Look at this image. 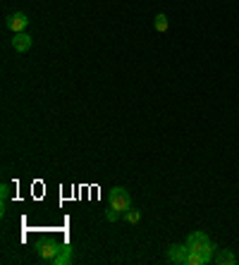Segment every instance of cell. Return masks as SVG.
<instances>
[{
	"mask_svg": "<svg viewBox=\"0 0 239 265\" xmlns=\"http://www.w3.org/2000/svg\"><path fill=\"white\" fill-rule=\"evenodd\" d=\"M129 208H132V196H129V191L125 187H112L110 194H108V211H105V220L115 222V220H117L120 215H125Z\"/></svg>",
	"mask_w": 239,
	"mask_h": 265,
	"instance_id": "obj_1",
	"label": "cell"
},
{
	"mask_svg": "<svg viewBox=\"0 0 239 265\" xmlns=\"http://www.w3.org/2000/svg\"><path fill=\"white\" fill-rule=\"evenodd\" d=\"M187 246H189V251H194V253L206 256L208 260H213V256H215V244L211 242L203 232H191L189 239H187Z\"/></svg>",
	"mask_w": 239,
	"mask_h": 265,
	"instance_id": "obj_2",
	"label": "cell"
},
{
	"mask_svg": "<svg viewBox=\"0 0 239 265\" xmlns=\"http://www.w3.org/2000/svg\"><path fill=\"white\" fill-rule=\"evenodd\" d=\"M26 24H29V19H26L24 12H12V15H8V19H5V26H8L12 34H22L24 29H26Z\"/></svg>",
	"mask_w": 239,
	"mask_h": 265,
	"instance_id": "obj_3",
	"label": "cell"
},
{
	"mask_svg": "<svg viewBox=\"0 0 239 265\" xmlns=\"http://www.w3.org/2000/svg\"><path fill=\"white\" fill-rule=\"evenodd\" d=\"M187 253H189V246H180V244H175V246L167 249V260L175 263V265H184L187 263Z\"/></svg>",
	"mask_w": 239,
	"mask_h": 265,
	"instance_id": "obj_4",
	"label": "cell"
},
{
	"mask_svg": "<svg viewBox=\"0 0 239 265\" xmlns=\"http://www.w3.org/2000/svg\"><path fill=\"white\" fill-rule=\"evenodd\" d=\"M60 246H57V244H43V246H41L39 249V258L41 260H43V263H55V258L60 256Z\"/></svg>",
	"mask_w": 239,
	"mask_h": 265,
	"instance_id": "obj_5",
	"label": "cell"
},
{
	"mask_svg": "<svg viewBox=\"0 0 239 265\" xmlns=\"http://www.w3.org/2000/svg\"><path fill=\"white\" fill-rule=\"evenodd\" d=\"M32 43H34V39L29 36V34H15V39H12V48H15L17 53H26L29 48H32Z\"/></svg>",
	"mask_w": 239,
	"mask_h": 265,
	"instance_id": "obj_6",
	"label": "cell"
},
{
	"mask_svg": "<svg viewBox=\"0 0 239 265\" xmlns=\"http://www.w3.org/2000/svg\"><path fill=\"white\" fill-rule=\"evenodd\" d=\"M213 260H215V263H220V265H234V263H237V256H234L232 251H227V249H220L213 256Z\"/></svg>",
	"mask_w": 239,
	"mask_h": 265,
	"instance_id": "obj_7",
	"label": "cell"
},
{
	"mask_svg": "<svg viewBox=\"0 0 239 265\" xmlns=\"http://www.w3.org/2000/svg\"><path fill=\"white\" fill-rule=\"evenodd\" d=\"M167 29H170V22H167L165 12L156 15V32H158V34H167Z\"/></svg>",
	"mask_w": 239,
	"mask_h": 265,
	"instance_id": "obj_8",
	"label": "cell"
},
{
	"mask_svg": "<svg viewBox=\"0 0 239 265\" xmlns=\"http://www.w3.org/2000/svg\"><path fill=\"white\" fill-rule=\"evenodd\" d=\"M125 220H127L129 225H139V220H141V213L136 211V208H129V211L125 213Z\"/></svg>",
	"mask_w": 239,
	"mask_h": 265,
	"instance_id": "obj_9",
	"label": "cell"
},
{
	"mask_svg": "<svg viewBox=\"0 0 239 265\" xmlns=\"http://www.w3.org/2000/svg\"><path fill=\"white\" fill-rule=\"evenodd\" d=\"M70 260H72V249H63V251H60V256L55 258V263H53V265H67Z\"/></svg>",
	"mask_w": 239,
	"mask_h": 265,
	"instance_id": "obj_10",
	"label": "cell"
}]
</instances>
